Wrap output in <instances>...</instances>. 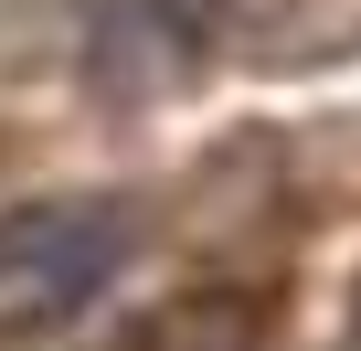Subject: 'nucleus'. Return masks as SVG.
<instances>
[{"label":"nucleus","instance_id":"nucleus-1","mask_svg":"<svg viewBox=\"0 0 361 351\" xmlns=\"http://www.w3.org/2000/svg\"><path fill=\"white\" fill-rule=\"evenodd\" d=\"M128 256H138L128 203H22V213H0V330L75 319L85 298L117 287Z\"/></svg>","mask_w":361,"mask_h":351}]
</instances>
